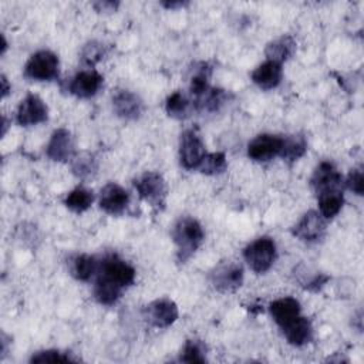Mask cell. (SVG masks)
<instances>
[{"label":"cell","mask_w":364,"mask_h":364,"mask_svg":"<svg viewBox=\"0 0 364 364\" xmlns=\"http://www.w3.org/2000/svg\"><path fill=\"white\" fill-rule=\"evenodd\" d=\"M172 239L176 245V260L185 263L200 247L205 240V232L199 220L192 216H181L172 229Z\"/></svg>","instance_id":"cell-1"},{"label":"cell","mask_w":364,"mask_h":364,"mask_svg":"<svg viewBox=\"0 0 364 364\" xmlns=\"http://www.w3.org/2000/svg\"><path fill=\"white\" fill-rule=\"evenodd\" d=\"M243 257L247 266L257 274L270 270L277 257L276 243L269 236H260L243 249Z\"/></svg>","instance_id":"cell-2"},{"label":"cell","mask_w":364,"mask_h":364,"mask_svg":"<svg viewBox=\"0 0 364 364\" xmlns=\"http://www.w3.org/2000/svg\"><path fill=\"white\" fill-rule=\"evenodd\" d=\"M134 186L139 198L148 202L155 210H162L166 203L168 188L164 176L159 172L148 171L134 179Z\"/></svg>","instance_id":"cell-3"},{"label":"cell","mask_w":364,"mask_h":364,"mask_svg":"<svg viewBox=\"0 0 364 364\" xmlns=\"http://www.w3.org/2000/svg\"><path fill=\"white\" fill-rule=\"evenodd\" d=\"M60 60L55 53L50 50H40L34 53L24 65V77L34 81H51L58 78Z\"/></svg>","instance_id":"cell-4"},{"label":"cell","mask_w":364,"mask_h":364,"mask_svg":"<svg viewBox=\"0 0 364 364\" xmlns=\"http://www.w3.org/2000/svg\"><path fill=\"white\" fill-rule=\"evenodd\" d=\"M209 280L219 293H233L243 283V267L233 260H222L209 272Z\"/></svg>","instance_id":"cell-5"},{"label":"cell","mask_w":364,"mask_h":364,"mask_svg":"<svg viewBox=\"0 0 364 364\" xmlns=\"http://www.w3.org/2000/svg\"><path fill=\"white\" fill-rule=\"evenodd\" d=\"M205 144L195 128L185 129L179 139V161L181 165L188 169H198L203 156L206 155Z\"/></svg>","instance_id":"cell-6"},{"label":"cell","mask_w":364,"mask_h":364,"mask_svg":"<svg viewBox=\"0 0 364 364\" xmlns=\"http://www.w3.org/2000/svg\"><path fill=\"white\" fill-rule=\"evenodd\" d=\"M142 314L149 326L155 328H166L178 320L179 310L173 300L161 297L146 304L142 310Z\"/></svg>","instance_id":"cell-7"},{"label":"cell","mask_w":364,"mask_h":364,"mask_svg":"<svg viewBox=\"0 0 364 364\" xmlns=\"http://www.w3.org/2000/svg\"><path fill=\"white\" fill-rule=\"evenodd\" d=\"M97 274L112 280L122 289H127L135 282V269L115 253L107 255L102 260H100Z\"/></svg>","instance_id":"cell-8"},{"label":"cell","mask_w":364,"mask_h":364,"mask_svg":"<svg viewBox=\"0 0 364 364\" xmlns=\"http://www.w3.org/2000/svg\"><path fill=\"white\" fill-rule=\"evenodd\" d=\"M291 235L304 243H317L326 235V219L317 210H307L291 228Z\"/></svg>","instance_id":"cell-9"},{"label":"cell","mask_w":364,"mask_h":364,"mask_svg":"<svg viewBox=\"0 0 364 364\" xmlns=\"http://www.w3.org/2000/svg\"><path fill=\"white\" fill-rule=\"evenodd\" d=\"M48 119V108L37 94H27L18 104L16 112V122L21 127H31L43 124Z\"/></svg>","instance_id":"cell-10"},{"label":"cell","mask_w":364,"mask_h":364,"mask_svg":"<svg viewBox=\"0 0 364 364\" xmlns=\"http://www.w3.org/2000/svg\"><path fill=\"white\" fill-rule=\"evenodd\" d=\"M129 203V193L117 182L105 183L100 191V208L112 216H119L125 212Z\"/></svg>","instance_id":"cell-11"},{"label":"cell","mask_w":364,"mask_h":364,"mask_svg":"<svg viewBox=\"0 0 364 364\" xmlns=\"http://www.w3.org/2000/svg\"><path fill=\"white\" fill-rule=\"evenodd\" d=\"M112 109L117 114V117L127 119V121H135L139 119L144 114V101L141 97L129 90H117L112 94Z\"/></svg>","instance_id":"cell-12"},{"label":"cell","mask_w":364,"mask_h":364,"mask_svg":"<svg viewBox=\"0 0 364 364\" xmlns=\"http://www.w3.org/2000/svg\"><path fill=\"white\" fill-rule=\"evenodd\" d=\"M283 136L274 134H260L247 145V156L255 162H269L279 156Z\"/></svg>","instance_id":"cell-13"},{"label":"cell","mask_w":364,"mask_h":364,"mask_svg":"<svg viewBox=\"0 0 364 364\" xmlns=\"http://www.w3.org/2000/svg\"><path fill=\"white\" fill-rule=\"evenodd\" d=\"M310 183L316 192V195L326 192V191H333V189H343L344 188V178L343 175L337 171L334 164L330 161H323L320 162L310 179Z\"/></svg>","instance_id":"cell-14"},{"label":"cell","mask_w":364,"mask_h":364,"mask_svg":"<svg viewBox=\"0 0 364 364\" xmlns=\"http://www.w3.org/2000/svg\"><path fill=\"white\" fill-rule=\"evenodd\" d=\"M47 156L54 162L71 161L74 154V139L67 128H57L46 146Z\"/></svg>","instance_id":"cell-15"},{"label":"cell","mask_w":364,"mask_h":364,"mask_svg":"<svg viewBox=\"0 0 364 364\" xmlns=\"http://www.w3.org/2000/svg\"><path fill=\"white\" fill-rule=\"evenodd\" d=\"M102 81L104 78L98 71L92 68L82 70L71 78L68 91L78 98H91L100 91Z\"/></svg>","instance_id":"cell-16"},{"label":"cell","mask_w":364,"mask_h":364,"mask_svg":"<svg viewBox=\"0 0 364 364\" xmlns=\"http://www.w3.org/2000/svg\"><path fill=\"white\" fill-rule=\"evenodd\" d=\"M283 78V67L279 63L266 60L264 63L259 64L252 71V81L260 88V90H273L276 88Z\"/></svg>","instance_id":"cell-17"},{"label":"cell","mask_w":364,"mask_h":364,"mask_svg":"<svg viewBox=\"0 0 364 364\" xmlns=\"http://www.w3.org/2000/svg\"><path fill=\"white\" fill-rule=\"evenodd\" d=\"M269 311H270L273 321L282 328L286 324H289L290 321H293L297 316H300L301 307H300L299 300H296L294 297H290V296H284V297L273 300L269 304Z\"/></svg>","instance_id":"cell-18"},{"label":"cell","mask_w":364,"mask_h":364,"mask_svg":"<svg viewBox=\"0 0 364 364\" xmlns=\"http://www.w3.org/2000/svg\"><path fill=\"white\" fill-rule=\"evenodd\" d=\"M284 338L289 344L294 347H301L307 344L313 337V327L311 321L307 317H303L301 314L297 316L293 321L286 324L280 328Z\"/></svg>","instance_id":"cell-19"},{"label":"cell","mask_w":364,"mask_h":364,"mask_svg":"<svg viewBox=\"0 0 364 364\" xmlns=\"http://www.w3.org/2000/svg\"><path fill=\"white\" fill-rule=\"evenodd\" d=\"M100 267V260L95 256L87 253H78L70 257L68 272L70 274L80 282H88L92 276L97 274Z\"/></svg>","instance_id":"cell-20"},{"label":"cell","mask_w":364,"mask_h":364,"mask_svg":"<svg viewBox=\"0 0 364 364\" xmlns=\"http://www.w3.org/2000/svg\"><path fill=\"white\" fill-rule=\"evenodd\" d=\"M296 53V41L291 36L284 34L273 41L267 43L264 47V55L267 60L283 64Z\"/></svg>","instance_id":"cell-21"},{"label":"cell","mask_w":364,"mask_h":364,"mask_svg":"<svg viewBox=\"0 0 364 364\" xmlns=\"http://www.w3.org/2000/svg\"><path fill=\"white\" fill-rule=\"evenodd\" d=\"M210 77H212V67L206 61H199L193 64L189 75V94L192 100L200 97L203 92H206L210 88L209 85Z\"/></svg>","instance_id":"cell-22"},{"label":"cell","mask_w":364,"mask_h":364,"mask_svg":"<svg viewBox=\"0 0 364 364\" xmlns=\"http://www.w3.org/2000/svg\"><path fill=\"white\" fill-rule=\"evenodd\" d=\"M122 290L124 289L121 286H118L117 283H114L112 280H109L101 274H97L92 291H94V299L100 304H104V306L115 304L119 300Z\"/></svg>","instance_id":"cell-23"},{"label":"cell","mask_w":364,"mask_h":364,"mask_svg":"<svg viewBox=\"0 0 364 364\" xmlns=\"http://www.w3.org/2000/svg\"><path fill=\"white\" fill-rule=\"evenodd\" d=\"M226 101H228V94L225 90L210 87L200 97L193 98L192 105H193V109L199 112H216L225 105Z\"/></svg>","instance_id":"cell-24"},{"label":"cell","mask_w":364,"mask_h":364,"mask_svg":"<svg viewBox=\"0 0 364 364\" xmlns=\"http://www.w3.org/2000/svg\"><path fill=\"white\" fill-rule=\"evenodd\" d=\"M307 151V139L301 134L286 135L282 139V149L279 156L286 162H296Z\"/></svg>","instance_id":"cell-25"},{"label":"cell","mask_w":364,"mask_h":364,"mask_svg":"<svg viewBox=\"0 0 364 364\" xmlns=\"http://www.w3.org/2000/svg\"><path fill=\"white\" fill-rule=\"evenodd\" d=\"M318 212L324 219L334 218L344 205V193L343 189L326 191L317 195Z\"/></svg>","instance_id":"cell-26"},{"label":"cell","mask_w":364,"mask_h":364,"mask_svg":"<svg viewBox=\"0 0 364 364\" xmlns=\"http://www.w3.org/2000/svg\"><path fill=\"white\" fill-rule=\"evenodd\" d=\"M193 109L192 100H189L182 91L176 90L168 95L165 101V111L171 118L185 119L191 115Z\"/></svg>","instance_id":"cell-27"},{"label":"cell","mask_w":364,"mask_h":364,"mask_svg":"<svg viewBox=\"0 0 364 364\" xmlns=\"http://www.w3.org/2000/svg\"><path fill=\"white\" fill-rule=\"evenodd\" d=\"M97 169H98L97 159L90 152L77 154L71 159V172L78 179L87 181L92 178L97 173Z\"/></svg>","instance_id":"cell-28"},{"label":"cell","mask_w":364,"mask_h":364,"mask_svg":"<svg viewBox=\"0 0 364 364\" xmlns=\"http://www.w3.org/2000/svg\"><path fill=\"white\" fill-rule=\"evenodd\" d=\"M94 202V192L84 188V186H77L64 199V205L75 212V213H82L85 212Z\"/></svg>","instance_id":"cell-29"},{"label":"cell","mask_w":364,"mask_h":364,"mask_svg":"<svg viewBox=\"0 0 364 364\" xmlns=\"http://www.w3.org/2000/svg\"><path fill=\"white\" fill-rule=\"evenodd\" d=\"M226 168H228V159L223 152L206 154L198 166L200 173L209 175V176L223 173L226 171Z\"/></svg>","instance_id":"cell-30"},{"label":"cell","mask_w":364,"mask_h":364,"mask_svg":"<svg viewBox=\"0 0 364 364\" xmlns=\"http://www.w3.org/2000/svg\"><path fill=\"white\" fill-rule=\"evenodd\" d=\"M179 361L189 363V364L206 363V347H205V344L200 340H196V338L186 340L185 344H183V348L181 351Z\"/></svg>","instance_id":"cell-31"},{"label":"cell","mask_w":364,"mask_h":364,"mask_svg":"<svg viewBox=\"0 0 364 364\" xmlns=\"http://www.w3.org/2000/svg\"><path fill=\"white\" fill-rule=\"evenodd\" d=\"M105 46L100 41H88L82 50H81V61L88 65V67H94L98 61L102 60V57L105 55Z\"/></svg>","instance_id":"cell-32"},{"label":"cell","mask_w":364,"mask_h":364,"mask_svg":"<svg viewBox=\"0 0 364 364\" xmlns=\"http://www.w3.org/2000/svg\"><path fill=\"white\" fill-rule=\"evenodd\" d=\"M75 361L68 353H63L60 350H43L37 351L31 355L30 363H70Z\"/></svg>","instance_id":"cell-33"},{"label":"cell","mask_w":364,"mask_h":364,"mask_svg":"<svg viewBox=\"0 0 364 364\" xmlns=\"http://www.w3.org/2000/svg\"><path fill=\"white\" fill-rule=\"evenodd\" d=\"M344 185L354 192L355 195L361 196L364 193V176H363V171L361 169H351L347 175V178L344 179Z\"/></svg>","instance_id":"cell-34"},{"label":"cell","mask_w":364,"mask_h":364,"mask_svg":"<svg viewBox=\"0 0 364 364\" xmlns=\"http://www.w3.org/2000/svg\"><path fill=\"white\" fill-rule=\"evenodd\" d=\"M328 276L323 274V273H317L316 276H313L309 282H306L304 289L310 290V291H318L327 282H328Z\"/></svg>","instance_id":"cell-35"},{"label":"cell","mask_w":364,"mask_h":364,"mask_svg":"<svg viewBox=\"0 0 364 364\" xmlns=\"http://www.w3.org/2000/svg\"><path fill=\"white\" fill-rule=\"evenodd\" d=\"M92 7L95 11L98 13H111V11H117V9L119 7V1H114V0H98L92 3Z\"/></svg>","instance_id":"cell-36"},{"label":"cell","mask_w":364,"mask_h":364,"mask_svg":"<svg viewBox=\"0 0 364 364\" xmlns=\"http://www.w3.org/2000/svg\"><path fill=\"white\" fill-rule=\"evenodd\" d=\"M161 6L168 9V10H175V9H182L185 6H188V1H182V0H166V1H161Z\"/></svg>","instance_id":"cell-37"},{"label":"cell","mask_w":364,"mask_h":364,"mask_svg":"<svg viewBox=\"0 0 364 364\" xmlns=\"http://www.w3.org/2000/svg\"><path fill=\"white\" fill-rule=\"evenodd\" d=\"M0 82H1V98H6L7 94L11 91V85L7 81V77L4 74H1L0 77Z\"/></svg>","instance_id":"cell-38"},{"label":"cell","mask_w":364,"mask_h":364,"mask_svg":"<svg viewBox=\"0 0 364 364\" xmlns=\"http://www.w3.org/2000/svg\"><path fill=\"white\" fill-rule=\"evenodd\" d=\"M6 50H7V41H6L4 34H1V50H0V54L3 55L6 53Z\"/></svg>","instance_id":"cell-39"},{"label":"cell","mask_w":364,"mask_h":364,"mask_svg":"<svg viewBox=\"0 0 364 364\" xmlns=\"http://www.w3.org/2000/svg\"><path fill=\"white\" fill-rule=\"evenodd\" d=\"M6 131H7V119H6V117H3L1 118V136H4Z\"/></svg>","instance_id":"cell-40"}]
</instances>
